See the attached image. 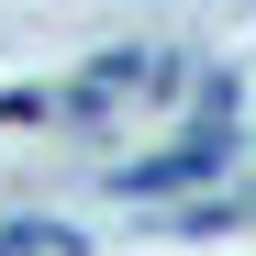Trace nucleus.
I'll list each match as a JSON object with an SVG mask.
<instances>
[{"label":"nucleus","mask_w":256,"mask_h":256,"mask_svg":"<svg viewBox=\"0 0 256 256\" xmlns=\"http://www.w3.org/2000/svg\"><path fill=\"white\" fill-rule=\"evenodd\" d=\"M0 256H22V245H12V234H0Z\"/></svg>","instance_id":"7ed1b4c3"},{"label":"nucleus","mask_w":256,"mask_h":256,"mask_svg":"<svg viewBox=\"0 0 256 256\" xmlns=\"http://www.w3.org/2000/svg\"><path fill=\"white\" fill-rule=\"evenodd\" d=\"M12 245H22V256H90L78 223H12Z\"/></svg>","instance_id":"f03ea898"},{"label":"nucleus","mask_w":256,"mask_h":256,"mask_svg":"<svg viewBox=\"0 0 256 256\" xmlns=\"http://www.w3.org/2000/svg\"><path fill=\"white\" fill-rule=\"evenodd\" d=\"M223 156H234V134H190L178 156H156V167H122V190H190V178H212Z\"/></svg>","instance_id":"f257e3e1"}]
</instances>
